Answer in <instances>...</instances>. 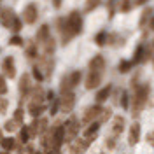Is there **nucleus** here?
Instances as JSON below:
<instances>
[{
	"label": "nucleus",
	"instance_id": "nucleus-1",
	"mask_svg": "<svg viewBox=\"0 0 154 154\" xmlns=\"http://www.w3.org/2000/svg\"><path fill=\"white\" fill-rule=\"evenodd\" d=\"M149 96H151V84L144 82V84H133V93H131V100H130V107H131V112L133 117H138L140 112L144 110V107L149 102Z\"/></svg>",
	"mask_w": 154,
	"mask_h": 154
},
{
	"label": "nucleus",
	"instance_id": "nucleus-2",
	"mask_svg": "<svg viewBox=\"0 0 154 154\" xmlns=\"http://www.w3.org/2000/svg\"><path fill=\"white\" fill-rule=\"evenodd\" d=\"M30 102H28V107H26V110H28V114L32 117H40V116L46 112V109H48V103H46V93H44V89L40 86L33 88L32 89V93H30Z\"/></svg>",
	"mask_w": 154,
	"mask_h": 154
},
{
	"label": "nucleus",
	"instance_id": "nucleus-3",
	"mask_svg": "<svg viewBox=\"0 0 154 154\" xmlns=\"http://www.w3.org/2000/svg\"><path fill=\"white\" fill-rule=\"evenodd\" d=\"M82 81V72L81 70H74L61 79L60 82V91H72L74 88H77Z\"/></svg>",
	"mask_w": 154,
	"mask_h": 154
},
{
	"label": "nucleus",
	"instance_id": "nucleus-4",
	"mask_svg": "<svg viewBox=\"0 0 154 154\" xmlns=\"http://www.w3.org/2000/svg\"><path fill=\"white\" fill-rule=\"evenodd\" d=\"M63 128H65V142H67V144H70L72 140H75V138H77V135H79L81 121L77 119L75 116H70V117H68L67 121H65Z\"/></svg>",
	"mask_w": 154,
	"mask_h": 154
},
{
	"label": "nucleus",
	"instance_id": "nucleus-5",
	"mask_svg": "<svg viewBox=\"0 0 154 154\" xmlns=\"http://www.w3.org/2000/svg\"><path fill=\"white\" fill-rule=\"evenodd\" d=\"M67 25H68V28H70V32L74 33V37L81 35V33H82V28H84L82 14H81L79 11H72L67 16Z\"/></svg>",
	"mask_w": 154,
	"mask_h": 154
},
{
	"label": "nucleus",
	"instance_id": "nucleus-6",
	"mask_svg": "<svg viewBox=\"0 0 154 154\" xmlns=\"http://www.w3.org/2000/svg\"><path fill=\"white\" fill-rule=\"evenodd\" d=\"M63 144H65V128H63V125H56L54 128H51V145H53V151H60Z\"/></svg>",
	"mask_w": 154,
	"mask_h": 154
},
{
	"label": "nucleus",
	"instance_id": "nucleus-7",
	"mask_svg": "<svg viewBox=\"0 0 154 154\" xmlns=\"http://www.w3.org/2000/svg\"><path fill=\"white\" fill-rule=\"evenodd\" d=\"M75 105V95L74 91H60V110L68 114Z\"/></svg>",
	"mask_w": 154,
	"mask_h": 154
},
{
	"label": "nucleus",
	"instance_id": "nucleus-8",
	"mask_svg": "<svg viewBox=\"0 0 154 154\" xmlns=\"http://www.w3.org/2000/svg\"><path fill=\"white\" fill-rule=\"evenodd\" d=\"M56 28H58V33L61 35V44L67 46L68 42L74 38V33L70 32V28H68V25H67V18H58L56 19Z\"/></svg>",
	"mask_w": 154,
	"mask_h": 154
},
{
	"label": "nucleus",
	"instance_id": "nucleus-9",
	"mask_svg": "<svg viewBox=\"0 0 154 154\" xmlns=\"http://www.w3.org/2000/svg\"><path fill=\"white\" fill-rule=\"evenodd\" d=\"M38 18V9L37 5L33 4V2H30L25 5V9L21 12V19H23V23H26V25H33Z\"/></svg>",
	"mask_w": 154,
	"mask_h": 154
},
{
	"label": "nucleus",
	"instance_id": "nucleus-10",
	"mask_svg": "<svg viewBox=\"0 0 154 154\" xmlns=\"http://www.w3.org/2000/svg\"><path fill=\"white\" fill-rule=\"evenodd\" d=\"M100 110H102V103H95V105L88 107L86 110H84V114H82L81 125H82V126H88L89 123L96 121V119H98V116H100Z\"/></svg>",
	"mask_w": 154,
	"mask_h": 154
},
{
	"label": "nucleus",
	"instance_id": "nucleus-11",
	"mask_svg": "<svg viewBox=\"0 0 154 154\" xmlns=\"http://www.w3.org/2000/svg\"><path fill=\"white\" fill-rule=\"evenodd\" d=\"M18 89H19V95H21V100L26 98V96L32 93V74H23L19 77V84H18Z\"/></svg>",
	"mask_w": 154,
	"mask_h": 154
},
{
	"label": "nucleus",
	"instance_id": "nucleus-12",
	"mask_svg": "<svg viewBox=\"0 0 154 154\" xmlns=\"http://www.w3.org/2000/svg\"><path fill=\"white\" fill-rule=\"evenodd\" d=\"M38 67L42 68L46 77L51 75L53 70H54V58H53V54H40L38 56Z\"/></svg>",
	"mask_w": 154,
	"mask_h": 154
},
{
	"label": "nucleus",
	"instance_id": "nucleus-13",
	"mask_svg": "<svg viewBox=\"0 0 154 154\" xmlns=\"http://www.w3.org/2000/svg\"><path fill=\"white\" fill-rule=\"evenodd\" d=\"M14 19H16V12L11 7H0V25L4 28H12Z\"/></svg>",
	"mask_w": 154,
	"mask_h": 154
},
{
	"label": "nucleus",
	"instance_id": "nucleus-14",
	"mask_svg": "<svg viewBox=\"0 0 154 154\" xmlns=\"http://www.w3.org/2000/svg\"><path fill=\"white\" fill-rule=\"evenodd\" d=\"M102 74H103V72L89 70L86 79H84V88H86V89H96V88L102 84Z\"/></svg>",
	"mask_w": 154,
	"mask_h": 154
},
{
	"label": "nucleus",
	"instance_id": "nucleus-15",
	"mask_svg": "<svg viewBox=\"0 0 154 154\" xmlns=\"http://www.w3.org/2000/svg\"><path fill=\"white\" fill-rule=\"evenodd\" d=\"M147 60H151V56H149V48H145L144 44H138L137 49H135V53H133V58H131L133 65H142Z\"/></svg>",
	"mask_w": 154,
	"mask_h": 154
},
{
	"label": "nucleus",
	"instance_id": "nucleus-16",
	"mask_svg": "<svg viewBox=\"0 0 154 154\" xmlns=\"http://www.w3.org/2000/svg\"><path fill=\"white\" fill-rule=\"evenodd\" d=\"M89 140H86L84 137L82 138H75V140H72L70 144H68V151L70 154H84L86 152V149L89 147Z\"/></svg>",
	"mask_w": 154,
	"mask_h": 154
},
{
	"label": "nucleus",
	"instance_id": "nucleus-17",
	"mask_svg": "<svg viewBox=\"0 0 154 154\" xmlns=\"http://www.w3.org/2000/svg\"><path fill=\"white\" fill-rule=\"evenodd\" d=\"M2 74L7 79H14L16 77V63H14V58L12 56L4 58V61H2Z\"/></svg>",
	"mask_w": 154,
	"mask_h": 154
},
{
	"label": "nucleus",
	"instance_id": "nucleus-18",
	"mask_svg": "<svg viewBox=\"0 0 154 154\" xmlns=\"http://www.w3.org/2000/svg\"><path fill=\"white\" fill-rule=\"evenodd\" d=\"M100 121L96 119V121H93V123H89V125L86 126V130L82 131V137L86 138V140H89V142H93V140H96V137H98V130H100Z\"/></svg>",
	"mask_w": 154,
	"mask_h": 154
},
{
	"label": "nucleus",
	"instance_id": "nucleus-19",
	"mask_svg": "<svg viewBox=\"0 0 154 154\" xmlns=\"http://www.w3.org/2000/svg\"><path fill=\"white\" fill-rule=\"evenodd\" d=\"M140 142V123L133 121L130 130H128V144L130 145H137Z\"/></svg>",
	"mask_w": 154,
	"mask_h": 154
},
{
	"label": "nucleus",
	"instance_id": "nucleus-20",
	"mask_svg": "<svg viewBox=\"0 0 154 154\" xmlns=\"http://www.w3.org/2000/svg\"><path fill=\"white\" fill-rule=\"evenodd\" d=\"M125 126H126V121L123 116H114L112 121H110V130H112V135L114 137H119V135L125 131Z\"/></svg>",
	"mask_w": 154,
	"mask_h": 154
},
{
	"label": "nucleus",
	"instance_id": "nucleus-21",
	"mask_svg": "<svg viewBox=\"0 0 154 154\" xmlns=\"http://www.w3.org/2000/svg\"><path fill=\"white\" fill-rule=\"evenodd\" d=\"M105 68V58L102 54H95L89 60V70H96V72H103Z\"/></svg>",
	"mask_w": 154,
	"mask_h": 154
},
{
	"label": "nucleus",
	"instance_id": "nucleus-22",
	"mask_svg": "<svg viewBox=\"0 0 154 154\" xmlns=\"http://www.w3.org/2000/svg\"><path fill=\"white\" fill-rule=\"evenodd\" d=\"M110 95H112V84H107L102 89H98V93L95 96V102L96 103H103V102H107L110 98Z\"/></svg>",
	"mask_w": 154,
	"mask_h": 154
},
{
	"label": "nucleus",
	"instance_id": "nucleus-23",
	"mask_svg": "<svg viewBox=\"0 0 154 154\" xmlns=\"http://www.w3.org/2000/svg\"><path fill=\"white\" fill-rule=\"evenodd\" d=\"M40 46V51H42V54H54V49H56V40L54 37L51 35L48 40H44L42 44H38Z\"/></svg>",
	"mask_w": 154,
	"mask_h": 154
},
{
	"label": "nucleus",
	"instance_id": "nucleus-24",
	"mask_svg": "<svg viewBox=\"0 0 154 154\" xmlns=\"http://www.w3.org/2000/svg\"><path fill=\"white\" fill-rule=\"evenodd\" d=\"M18 142H16V138L11 135V137H4L2 140H0V149H4V151H9V152H12V151H16L18 149Z\"/></svg>",
	"mask_w": 154,
	"mask_h": 154
},
{
	"label": "nucleus",
	"instance_id": "nucleus-25",
	"mask_svg": "<svg viewBox=\"0 0 154 154\" xmlns=\"http://www.w3.org/2000/svg\"><path fill=\"white\" fill-rule=\"evenodd\" d=\"M25 54H26V58H30V60H38V44L37 42L30 40L28 44H26V51H25Z\"/></svg>",
	"mask_w": 154,
	"mask_h": 154
},
{
	"label": "nucleus",
	"instance_id": "nucleus-26",
	"mask_svg": "<svg viewBox=\"0 0 154 154\" xmlns=\"http://www.w3.org/2000/svg\"><path fill=\"white\" fill-rule=\"evenodd\" d=\"M152 7H145L144 12H142V16H140V21H138V26L145 32V28H147V23H149V19L152 18Z\"/></svg>",
	"mask_w": 154,
	"mask_h": 154
},
{
	"label": "nucleus",
	"instance_id": "nucleus-27",
	"mask_svg": "<svg viewBox=\"0 0 154 154\" xmlns=\"http://www.w3.org/2000/svg\"><path fill=\"white\" fill-rule=\"evenodd\" d=\"M49 37H51V33H49V25H42V26L37 30L35 40H37L38 44H42V42H44V40H48Z\"/></svg>",
	"mask_w": 154,
	"mask_h": 154
},
{
	"label": "nucleus",
	"instance_id": "nucleus-28",
	"mask_svg": "<svg viewBox=\"0 0 154 154\" xmlns=\"http://www.w3.org/2000/svg\"><path fill=\"white\" fill-rule=\"evenodd\" d=\"M125 44V38L121 37V35H117V33H109V37H107V46H110V48H119V46H123Z\"/></svg>",
	"mask_w": 154,
	"mask_h": 154
},
{
	"label": "nucleus",
	"instance_id": "nucleus-29",
	"mask_svg": "<svg viewBox=\"0 0 154 154\" xmlns=\"http://www.w3.org/2000/svg\"><path fill=\"white\" fill-rule=\"evenodd\" d=\"M30 138H32V133H30V128L28 125H23L19 128V142L23 145H26L30 142Z\"/></svg>",
	"mask_w": 154,
	"mask_h": 154
},
{
	"label": "nucleus",
	"instance_id": "nucleus-30",
	"mask_svg": "<svg viewBox=\"0 0 154 154\" xmlns=\"http://www.w3.org/2000/svg\"><path fill=\"white\" fill-rule=\"evenodd\" d=\"M21 126H23V125H21L19 121H16V119L12 117V119H9V121L4 125V130H5V131H9V133H12V131H18Z\"/></svg>",
	"mask_w": 154,
	"mask_h": 154
},
{
	"label": "nucleus",
	"instance_id": "nucleus-31",
	"mask_svg": "<svg viewBox=\"0 0 154 154\" xmlns=\"http://www.w3.org/2000/svg\"><path fill=\"white\" fill-rule=\"evenodd\" d=\"M131 68H133V61H131V60H121V61H119V65H117V70H119L121 74L130 72Z\"/></svg>",
	"mask_w": 154,
	"mask_h": 154
},
{
	"label": "nucleus",
	"instance_id": "nucleus-32",
	"mask_svg": "<svg viewBox=\"0 0 154 154\" xmlns=\"http://www.w3.org/2000/svg\"><path fill=\"white\" fill-rule=\"evenodd\" d=\"M32 77L35 79V81H38V82H42L44 79H46V75H44V72H42V68L37 65H33V68H32Z\"/></svg>",
	"mask_w": 154,
	"mask_h": 154
},
{
	"label": "nucleus",
	"instance_id": "nucleus-33",
	"mask_svg": "<svg viewBox=\"0 0 154 154\" xmlns=\"http://www.w3.org/2000/svg\"><path fill=\"white\" fill-rule=\"evenodd\" d=\"M110 116H112V110H110L109 107H102L100 116H98V121H100V123H107V121L110 119Z\"/></svg>",
	"mask_w": 154,
	"mask_h": 154
},
{
	"label": "nucleus",
	"instance_id": "nucleus-34",
	"mask_svg": "<svg viewBox=\"0 0 154 154\" xmlns=\"http://www.w3.org/2000/svg\"><path fill=\"white\" fill-rule=\"evenodd\" d=\"M107 37H109V33H107V32H100V33H96V37H95L96 46H100V48L107 46Z\"/></svg>",
	"mask_w": 154,
	"mask_h": 154
},
{
	"label": "nucleus",
	"instance_id": "nucleus-35",
	"mask_svg": "<svg viewBox=\"0 0 154 154\" xmlns=\"http://www.w3.org/2000/svg\"><path fill=\"white\" fill-rule=\"evenodd\" d=\"M49 103H51V105H49V114L54 117V116L58 114V110H60V96H58V98H53Z\"/></svg>",
	"mask_w": 154,
	"mask_h": 154
},
{
	"label": "nucleus",
	"instance_id": "nucleus-36",
	"mask_svg": "<svg viewBox=\"0 0 154 154\" xmlns=\"http://www.w3.org/2000/svg\"><path fill=\"white\" fill-rule=\"evenodd\" d=\"M131 9H133L131 0H119V12H130Z\"/></svg>",
	"mask_w": 154,
	"mask_h": 154
},
{
	"label": "nucleus",
	"instance_id": "nucleus-37",
	"mask_svg": "<svg viewBox=\"0 0 154 154\" xmlns=\"http://www.w3.org/2000/svg\"><path fill=\"white\" fill-rule=\"evenodd\" d=\"M48 130H49V121L46 119V117H42V116H40V121H38V137H40V135H44Z\"/></svg>",
	"mask_w": 154,
	"mask_h": 154
},
{
	"label": "nucleus",
	"instance_id": "nucleus-38",
	"mask_svg": "<svg viewBox=\"0 0 154 154\" xmlns=\"http://www.w3.org/2000/svg\"><path fill=\"white\" fill-rule=\"evenodd\" d=\"M38 121H40V117H33V121L28 125L32 137H38Z\"/></svg>",
	"mask_w": 154,
	"mask_h": 154
},
{
	"label": "nucleus",
	"instance_id": "nucleus-39",
	"mask_svg": "<svg viewBox=\"0 0 154 154\" xmlns=\"http://www.w3.org/2000/svg\"><path fill=\"white\" fill-rule=\"evenodd\" d=\"M9 44H11V46H18V48H21V46H25V40L21 38L19 33H14V35L9 38Z\"/></svg>",
	"mask_w": 154,
	"mask_h": 154
},
{
	"label": "nucleus",
	"instance_id": "nucleus-40",
	"mask_svg": "<svg viewBox=\"0 0 154 154\" xmlns=\"http://www.w3.org/2000/svg\"><path fill=\"white\" fill-rule=\"evenodd\" d=\"M130 100H131V98H130V95H128V91H123V93H121V102H119V105L123 107V109H130Z\"/></svg>",
	"mask_w": 154,
	"mask_h": 154
},
{
	"label": "nucleus",
	"instance_id": "nucleus-41",
	"mask_svg": "<svg viewBox=\"0 0 154 154\" xmlns=\"http://www.w3.org/2000/svg\"><path fill=\"white\" fill-rule=\"evenodd\" d=\"M100 4H102V0H86V7H84V11H86V12H91V11H95Z\"/></svg>",
	"mask_w": 154,
	"mask_h": 154
},
{
	"label": "nucleus",
	"instance_id": "nucleus-42",
	"mask_svg": "<svg viewBox=\"0 0 154 154\" xmlns=\"http://www.w3.org/2000/svg\"><path fill=\"white\" fill-rule=\"evenodd\" d=\"M12 117H14L16 121H19V123L23 125V117H25V109H23V107H18V109L14 110V114H12Z\"/></svg>",
	"mask_w": 154,
	"mask_h": 154
},
{
	"label": "nucleus",
	"instance_id": "nucleus-43",
	"mask_svg": "<svg viewBox=\"0 0 154 154\" xmlns=\"http://www.w3.org/2000/svg\"><path fill=\"white\" fill-rule=\"evenodd\" d=\"M7 91H9V88H7V82H5V75L2 74V75H0V95L5 96Z\"/></svg>",
	"mask_w": 154,
	"mask_h": 154
},
{
	"label": "nucleus",
	"instance_id": "nucleus-44",
	"mask_svg": "<svg viewBox=\"0 0 154 154\" xmlns=\"http://www.w3.org/2000/svg\"><path fill=\"white\" fill-rule=\"evenodd\" d=\"M21 26H23V19L16 16L14 23H12V28H11L12 30V33H19V32H21Z\"/></svg>",
	"mask_w": 154,
	"mask_h": 154
},
{
	"label": "nucleus",
	"instance_id": "nucleus-45",
	"mask_svg": "<svg viewBox=\"0 0 154 154\" xmlns=\"http://www.w3.org/2000/svg\"><path fill=\"white\" fill-rule=\"evenodd\" d=\"M7 107H9V100L0 96V114H5L7 112Z\"/></svg>",
	"mask_w": 154,
	"mask_h": 154
},
{
	"label": "nucleus",
	"instance_id": "nucleus-46",
	"mask_svg": "<svg viewBox=\"0 0 154 154\" xmlns=\"http://www.w3.org/2000/svg\"><path fill=\"white\" fill-rule=\"evenodd\" d=\"M147 32H154V14H152V18L149 19V23H147V28H145L144 35H147Z\"/></svg>",
	"mask_w": 154,
	"mask_h": 154
},
{
	"label": "nucleus",
	"instance_id": "nucleus-47",
	"mask_svg": "<svg viewBox=\"0 0 154 154\" xmlns=\"http://www.w3.org/2000/svg\"><path fill=\"white\" fill-rule=\"evenodd\" d=\"M116 138H117V137H114V135H112V138H110V137L107 138L105 145H107V147H109V149H114V147H116Z\"/></svg>",
	"mask_w": 154,
	"mask_h": 154
},
{
	"label": "nucleus",
	"instance_id": "nucleus-48",
	"mask_svg": "<svg viewBox=\"0 0 154 154\" xmlns=\"http://www.w3.org/2000/svg\"><path fill=\"white\" fill-rule=\"evenodd\" d=\"M147 144L154 147V130H151V131L147 133Z\"/></svg>",
	"mask_w": 154,
	"mask_h": 154
},
{
	"label": "nucleus",
	"instance_id": "nucleus-49",
	"mask_svg": "<svg viewBox=\"0 0 154 154\" xmlns=\"http://www.w3.org/2000/svg\"><path fill=\"white\" fill-rule=\"evenodd\" d=\"M149 56L152 58V61H154V40H152V44H151V48H149Z\"/></svg>",
	"mask_w": 154,
	"mask_h": 154
},
{
	"label": "nucleus",
	"instance_id": "nucleus-50",
	"mask_svg": "<svg viewBox=\"0 0 154 154\" xmlns=\"http://www.w3.org/2000/svg\"><path fill=\"white\" fill-rule=\"evenodd\" d=\"M53 5H54V7H61V0H53Z\"/></svg>",
	"mask_w": 154,
	"mask_h": 154
},
{
	"label": "nucleus",
	"instance_id": "nucleus-51",
	"mask_svg": "<svg viewBox=\"0 0 154 154\" xmlns=\"http://www.w3.org/2000/svg\"><path fill=\"white\" fill-rule=\"evenodd\" d=\"M147 2H149V0H137L135 5H144V4H147Z\"/></svg>",
	"mask_w": 154,
	"mask_h": 154
},
{
	"label": "nucleus",
	"instance_id": "nucleus-52",
	"mask_svg": "<svg viewBox=\"0 0 154 154\" xmlns=\"http://www.w3.org/2000/svg\"><path fill=\"white\" fill-rule=\"evenodd\" d=\"M0 154H11L9 151H4V149H2V151H0Z\"/></svg>",
	"mask_w": 154,
	"mask_h": 154
},
{
	"label": "nucleus",
	"instance_id": "nucleus-53",
	"mask_svg": "<svg viewBox=\"0 0 154 154\" xmlns=\"http://www.w3.org/2000/svg\"><path fill=\"white\" fill-rule=\"evenodd\" d=\"M2 131H4V130H2V128H0V140H2V138H4V133H2Z\"/></svg>",
	"mask_w": 154,
	"mask_h": 154
},
{
	"label": "nucleus",
	"instance_id": "nucleus-54",
	"mask_svg": "<svg viewBox=\"0 0 154 154\" xmlns=\"http://www.w3.org/2000/svg\"><path fill=\"white\" fill-rule=\"evenodd\" d=\"M54 154H60V151H56V152H54Z\"/></svg>",
	"mask_w": 154,
	"mask_h": 154
},
{
	"label": "nucleus",
	"instance_id": "nucleus-55",
	"mask_svg": "<svg viewBox=\"0 0 154 154\" xmlns=\"http://www.w3.org/2000/svg\"><path fill=\"white\" fill-rule=\"evenodd\" d=\"M0 2H2V0H0Z\"/></svg>",
	"mask_w": 154,
	"mask_h": 154
},
{
	"label": "nucleus",
	"instance_id": "nucleus-56",
	"mask_svg": "<svg viewBox=\"0 0 154 154\" xmlns=\"http://www.w3.org/2000/svg\"><path fill=\"white\" fill-rule=\"evenodd\" d=\"M0 96H2V95H0Z\"/></svg>",
	"mask_w": 154,
	"mask_h": 154
}]
</instances>
